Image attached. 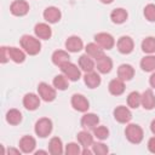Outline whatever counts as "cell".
Here are the masks:
<instances>
[{"mask_svg":"<svg viewBox=\"0 0 155 155\" xmlns=\"http://www.w3.org/2000/svg\"><path fill=\"white\" fill-rule=\"evenodd\" d=\"M142 50L145 53H154L155 52V38L154 36H147L142 41Z\"/></svg>","mask_w":155,"mask_h":155,"instance_id":"32","label":"cell"},{"mask_svg":"<svg viewBox=\"0 0 155 155\" xmlns=\"http://www.w3.org/2000/svg\"><path fill=\"white\" fill-rule=\"evenodd\" d=\"M38 92L40 98L45 102H52L56 98V90L46 82H40L38 85Z\"/></svg>","mask_w":155,"mask_h":155,"instance_id":"5","label":"cell"},{"mask_svg":"<svg viewBox=\"0 0 155 155\" xmlns=\"http://www.w3.org/2000/svg\"><path fill=\"white\" fill-rule=\"evenodd\" d=\"M148 149H149L150 153L155 154V137H151L148 140Z\"/></svg>","mask_w":155,"mask_h":155,"instance_id":"39","label":"cell"},{"mask_svg":"<svg viewBox=\"0 0 155 155\" xmlns=\"http://www.w3.org/2000/svg\"><path fill=\"white\" fill-rule=\"evenodd\" d=\"M76 137H78V142H79L80 145H82L84 148L92 147V144H93V136H92L87 130L79 132Z\"/></svg>","mask_w":155,"mask_h":155,"instance_id":"26","label":"cell"},{"mask_svg":"<svg viewBox=\"0 0 155 155\" xmlns=\"http://www.w3.org/2000/svg\"><path fill=\"white\" fill-rule=\"evenodd\" d=\"M96 65H97V70L99 73L108 74L113 68V61H111L110 57L103 54V56H101L96 59Z\"/></svg>","mask_w":155,"mask_h":155,"instance_id":"11","label":"cell"},{"mask_svg":"<svg viewBox=\"0 0 155 155\" xmlns=\"http://www.w3.org/2000/svg\"><path fill=\"white\" fill-rule=\"evenodd\" d=\"M34 33H35L36 38L42 39V40H48L52 35V30H51L50 25L46 23H38L34 27Z\"/></svg>","mask_w":155,"mask_h":155,"instance_id":"16","label":"cell"},{"mask_svg":"<svg viewBox=\"0 0 155 155\" xmlns=\"http://www.w3.org/2000/svg\"><path fill=\"white\" fill-rule=\"evenodd\" d=\"M84 47V42L82 40L76 36V35H71L65 41V48L69 51V52H79L81 51Z\"/></svg>","mask_w":155,"mask_h":155,"instance_id":"15","label":"cell"},{"mask_svg":"<svg viewBox=\"0 0 155 155\" xmlns=\"http://www.w3.org/2000/svg\"><path fill=\"white\" fill-rule=\"evenodd\" d=\"M150 130H151V132L155 134V119L151 121V124H150Z\"/></svg>","mask_w":155,"mask_h":155,"instance_id":"41","label":"cell"},{"mask_svg":"<svg viewBox=\"0 0 155 155\" xmlns=\"http://www.w3.org/2000/svg\"><path fill=\"white\" fill-rule=\"evenodd\" d=\"M61 71L70 81H78L80 79V76H81V71L78 68V65L74 64V63H71L70 61L67 62V63H64L63 65H61Z\"/></svg>","mask_w":155,"mask_h":155,"instance_id":"4","label":"cell"},{"mask_svg":"<svg viewBox=\"0 0 155 155\" xmlns=\"http://www.w3.org/2000/svg\"><path fill=\"white\" fill-rule=\"evenodd\" d=\"M71 107H73L75 110H78V111L85 113V111L88 110L90 103H88V101L86 99L85 96H82V94H80V93H75V94H73V97H71Z\"/></svg>","mask_w":155,"mask_h":155,"instance_id":"7","label":"cell"},{"mask_svg":"<svg viewBox=\"0 0 155 155\" xmlns=\"http://www.w3.org/2000/svg\"><path fill=\"white\" fill-rule=\"evenodd\" d=\"M23 105L27 110H36L40 105V97L36 96L35 93H27L23 97Z\"/></svg>","mask_w":155,"mask_h":155,"instance_id":"13","label":"cell"},{"mask_svg":"<svg viewBox=\"0 0 155 155\" xmlns=\"http://www.w3.org/2000/svg\"><path fill=\"white\" fill-rule=\"evenodd\" d=\"M127 17H128L127 11H126L125 8H121V7L113 10L111 13H110V19H111L113 23H115V24H122L124 22H126Z\"/></svg>","mask_w":155,"mask_h":155,"instance_id":"24","label":"cell"},{"mask_svg":"<svg viewBox=\"0 0 155 155\" xmlns=\"http://www.w3.org/2000/svg\"><path fill=\"white\" fill-rule=\"evenodd\" d=\"M53 86H54L57 90L64 91V90H67L68 86H69V79H68L64 74L56 75V76L53 78Z\"/></svg>","mask_w":155,"mask_h":155,"instance_id":"29","label":"cell"},{"mask_svg":"<svg viewBox=\"0 0 155 155\" xmlns=\"http://www.w3.org/2000/svg\"><path fill=\"white\" fill-rule=\"evenodd\" d=\"M8 57L15 63H23L25 59V53L17 47H8Z\"/></svg>","mask_w":155,"mask_h":155,"instance_id":"28","label":"cell"},{"mask_svg":"<svg viewBox=\"0 0 155 155\" xmlns=\"http://www.w3.org/2000/svg\"><path fill=\"white\" fill-rule=\"evenodd\" d=\"M114 117L120 124H126L132 119V114L127 107L119 105L114 109Z\"/></svg>","mask_w":155,"mask_h":155,"instance_id":"10","label":"cell"},{"mask_svg":"<svg viewBox=\"0 0 155 155\" xmlns=\"http://www.w3.org/2000/svg\"><path fill=\"white\" fill-rule=\"evenodd\" d=\"M34 130L36 136H39L40 138H45L52 132V121L48 117H41L36 121Z\"/></svg>","mask_w":155,"mask_h":155,"instance_id":"3","label":"cell"},{"mask_svg":"<svg viewBox=\"0 0 155 155\" xmlns=\"http://www.w3.org/2000/svg\"><path fill=\"white\" fill-rule=\"evenodd\" d=\"M149 84H150V86H151V87H154V88H155V70H154V73L151 74V76L149 78Z\"/></svg>","mask_w":155,"mask_h":155,"instance_id":"40","label":"cell"},{"mask_svg":"<svg viewBox=\"0 0 155 155\" xmlns=\"http://www.w3.org/2000/svg\"><path fill=\"white\" fill-rule=\"evenodd\" d=\"M116 46H117L119 52H121V53H124V54H128V53H131V52L133 51L134 42H133V40H132L130 36L124 35V36H121V38L117 40Z\"/></svg>","mask_w":155,"mask_h":155,"instance_id":"9","label":"cell"},{"mask_svg":"<svg viewBox=\"0 0 155 155\" xmlns=\"http://www.w3.org/2000/svg\"><path fill=\"white\" fill-rule=\"evenodd\" d=\"M93 151L92 150H90V149H87V148H85L82 151H81V154H84V155H86V154H92Z\"/></svg>","mask_w":155,"mask_h":155,"instance_id":"43","label":"cell"},{"mask_svg":"<svg viewBox=\"0 0 155 155\" xmlns=\"http://www.w3.org/2000/svg\"><path fill=\"white\" fill-rule=\"evenodd\" d=\"M7 153H8V154H19V150L11 148V149H8V151H7Z\"/></svg>","mask_w":155,"mask_h":155,"instance_id":"42","label":"cell"},{"mask_svg":"<svg viewBox=\"0 0 155 155\" xmlns=\"http://www.w3.org/2000/svg\"><path fill=\"white\" fill-rule=\"evenodd\" d=\"M69 59H70V56H69V53H68L67 51L57 50V51H54V52L52 53V63H53L54 65L61 67V65H63L64 63L69 62Z\"/></svg>","mask_w":155,"mask_h":155,"instance_id":"22","label":"cell"},{"mask_svg":"<svg viewBox=\"0 0 155 155\" xmlns=\"http://www.w3.org/2000/svg\"><path fill=\"white\" fill-rule=\"evenodd\" d=\"M94 40L103 50H111L115 45L114 38L109 33H98L94 35Z\"/></svg>","mask_w":155,"mask_h":155,"instance_id":"6","label":"cell"},{"mask_svg":"<svg viewBox=\"0 0 155 155\" xmlns=\"http://www.w3.org/2000/svg\"><path fill=\"white\" fill-rule=\"evenodd\" d=\"M6 121L10 125H18L22 121V113L17 109H10L6 114Z\"/></svg>","mask_w":155,"mask_h":155,"instance_id":"30","label":"cell"},{"mask_svg":"<svg viewBox=\"0 0 155 155\" xmlns=\"http://www.w3.org/2000/svg\"><path fill=\"white\" fill-rule=\"evenodd\" d=\"M63 143L61 140V138L58 137H53L51 138L50 143H48V153L52 155H61L63 154Z\"/></svg>","mask_w":155,"mask_h":155,"instance_id":"25","label":"cell"},{"mask_svg":"<svg viewBox=\"0 0 155 155\" xmlns=\"http://www.w3.org/2000/svg\"><path fill=\"white\" fill-rule=\"evenodd\" d=\"M10 11L13 16H24L29 11V4L24 0H15L10 6Z\"/></svg>","mask_w":155,"mask_h":155,"instance_id":"8","label":"cell"},{"mask_svg":"<svg viewBox=\"0 0 155 155\" xmlns=\"http://www.w3.org/2000/svg\"><path fill=\"white\" fill-rule=\"evenodd\" d=\"M65 154L67 155H78L81 153L80 150V145H78V143H68L65 145Z\"/></svg>","mask_w":155,"mask_h":155,"instance_id":"37","label":"cell"},{"mask_svg":"<svg viewBox=\"0 0 155 155\" xmlns=\"http://www.w3.org/2000/svg\"><path fill=\"white\" fill-rule=\"evenodd\" d=\"M108 90L113 96H120L125 92V84L121 79H113L109 85H108Z\"/></svg>","mask_w":155,"mask_h":155,"instance_id":"20","label":"cell"},{"mask_svg":"<svg viewBox=\"0 0 155 155\" xmlns=\"http://www.w3.org/2000/svg\"><path fill=\"white\" fill-rule=\"evenodd\" d=\"M79 67L85 73H88V71H92L94 69V62H93L91 56L85 53V54H81L79 57Z\"/></svg>","mask_w":155,"mask_h":155,"instance_id":"21","label":"cell"},{"mask_svg":"<svg viewBox=\"0 0 155 155\" xmlns=\"http://www.w3.org/2000/svg\"><path fill=\"white\" fill-rule=\"evenodd\" d=\"M35 145H36V142L31 136H23L19 139V148L22 153H25V154L33 153L35 149Z\"/></svg>","mask_w":155,"mask_h":155,"instance_id":"18","label":"cell"},{"mask_svg":"<svg viewBox=\"0 0 155 155\" xmlns=\"http://www.w3.org/2000/svg\"><path fill=\"white\" fill-rule=\"evenodd\" d=\"M127 104H128L130 108L137 109L140 105V93L137 92V91L131 92L128 94V97H127Z\"/></svg>","mask_w":155,"mask_h":155,"instance_id":"33","label":"cell"},{"mask_svg":"<svg viewBox=\"0 0 155 155\" xmlns=\"http://www.w3.org/2000/svg\"><path fill=\"white\" fill-rule=\"evenodd\" d=\"M125 134H126V138L133 144L140 143L143 140V136H144L142 127L137 124H130L125 130Z\"/></svg>","mask_w":155,"mask_h":155,"instance_id":"2","label":"cell"},{"mask_svg":"<svg viewBox=\"0 0 155 155\" xmlns=\"http://www.w3.org/2000/svg\"><path fill=\"white\" fill-rule=\"evenodd\" d=\"M140 105L147 110L154 109V107H155V96H154L151 90H145L140 94Z\"/></svg>","mask_w":155,"mask_h":155,"instance_id":"14","label":"cell"},{"mask_svg":"<svg viewBox=\"0 0 155 155\" xmlns=\"http://www.w3.org/2000/svg\"><path fill=\"white\" fill-rule=\"evenodd\" d=\"M85 50H86V53L88 56H91L92 58H94V59H97L98 57H101V56L104 54L103 48L97 42H90V44H87V46H86Z\"/></svg>","mask_w":155,"mask_h":155,"instance_id":"27","label":"cell"},{"mask_svg":"<svg viewBox=\"0 0 155 155\" xmlns=\"http://www.w3.org/2000/svg\"><path fill=\"white\" fill-rule=\"evenodd\" d=\"M134 76V69L131 64H121L117 68V78L122 81H130Z\"/></svg>","mask_w":155,"mask_h":155,"instance_id":"19","label":"cell"},{"mask_svg":"<svg viewBox=\"0 0 155 155\" xmlns=\"http://www.w3.org/2000/svg\"><path fill=\"white\" fill-rule=\"evenodd\" d=\"M35 154L36 155H39V154H47V151H45V150H38V151H35Z\"/></svg>","mask_w":155,"mask_h":155,"instance_id":"44","label":"cell"},{"mask_svg":"<svg viewBox=\"0 0 155 155\" xmlns=\"http://www.w3.org/2000/svg\"><path fill=\"white\" fill-rule=\"evenodd\" d=\"M62 17L61 10L54 6H48L44 10V18L48 23H57Z\"/></svg>","mask_w":155,"mask_h":155,"instance_id":"12","label":"cell"},{"mask_svg":"<svg viewBox=\"0 0 155 155\" xmlns=\"http://www.w3.org/2000/svg\"><path fill=\"white\" fill-rule=\"evenodd\" d=\"M0 61H1V63H6L7 62V59L10 58L8 57V47H5V46H2L1 48H0Z\"/></svg>","mask_w":155,"mask_h":155,"instance_id":"38","label":"cell"},{"mask_svg":"<svg viewBox=\"0 0 155 155\" xmlns=\"http://www.w3.org/2000/svg\"><path fill=\"white\" fill-rule=\"evenodd\" d=\"M19 42H21L22 48L30 56L38 54L41 50V44L39 41V38H34L31 35H23Z\"/></svg>","mask_w":155,"mask_h":155,"instance_id":"1","label":"cell"},{"mask_svg":"<svg viewBox=\"0 0 155 155\" xmlns=\"http://www.w3.org/2000/svg\"><path fill=\"white\" fill-rule=\"evenodd\" d=\"M140 68L144 71H154L155 70V56L149 54L142 58L140 61Z\"/></svg>","mask_w":155,"mask_h":155,"instance_id":"31","label":"cell"},{"mask_svg":"<svg viewBox=\"0 0 155 155\" xmlns=\"http://www.w3.org/2000/svg\"><path fill=\"white\" fill-rule=\"evenodd\" d=\"M93 134H94L96 138H98L101 140H104L109 137V130L105 126H96L93 128Z\"/></svg>","mask_w":155,"mask_h":155,"instance_id":"34","label":"cell"},{"mask_svg":"<svg viewBox=\"0 0 155 155\" xmlns=\"http://www.w3.org/2000/svg\"><path fill=\"white\" fill-rule=\"evenodd\" d=\"M92 151H93V154L105 155L109 153V149L104 143H93L92 144Z\"/></svg>","mask_w":155,"mask_h":155,"instance_id":"35","label":"cell"},{"mask_svg":"<svg viewBox=\"0 0 155 155\" xmlns=\"http://www.w3.org/2000/svg\"><path fill=\"white\" fill-rule=\"evenodd\" d=\"M84 81H85V84H86L87 87H90V88H96V87H98V86L101 85V76H99L96 71L92 70V71H88V73L85 74Z\"/></svg>","mask_w":155,"mask_h":155,"instance_id":"23","label":"cell"},{"mask_svg":"<svg viewBox=\"0 0 155 155\" xmlns=\"http://www.w3.org/2000/svg\"><path fill=\"white\" fill-rule=\"evenodd\" d=\"M144 16L149 22H155V5L148 4L144 7Z\"/></svg>","mask_w":155,"mask_h":155,"instance_id":"36","label":"cell"},{"mask_svg":"<svg viewBox=\"0 0 155 155\" xmlns=\"http://www.w3.org/2000/svg\"><path fill=\"white\" fill-rule=\"evenodd\" d=\"M101 2H103V4H110V2H113V0H101Z\"/></svg>","mask_w":155,"mask_h":155,"instance_id":"45","label":"cell"},{"mask_svg":"<svg viewBox=\"0 0 155 155\" xmlns=\"http://www.w3.org/2000/svg\"><path fill=\"white\" fill-rule=\"evenodd\" d=\"M99 117L93 113H87L81 117V126L86 130H92L98 125Z\"/></svg>","mask_w":155,"mask_h":155,"instance_id":"17","label":"cell"}]
</instances>
